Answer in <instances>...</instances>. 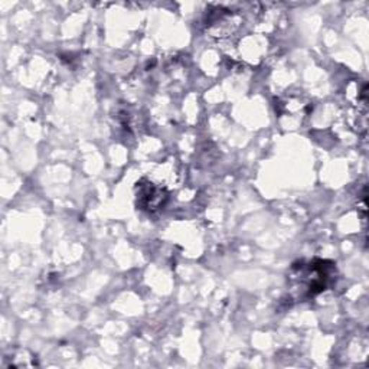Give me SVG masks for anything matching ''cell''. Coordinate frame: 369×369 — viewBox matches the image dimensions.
Listing matches in <instances>:
<instances>
[{
    "label": "cell",
    "mask_w": 369,
    "mask_h": 369,
    "mask_svg": "<svg viewBox=\"0 0 369 369\" xmlns=\"http://www.w3.org/2000/svg\"><path fill=\"white\" fill-rule=\"evenodd\" d=\"M139 184V194H137V205H140L142 209L146 211H156L163 206V199H166V194L161 189L156 188L155 184L147 183V184Z\"/></svg>",
    "instance_id": "6da1fadb"
}]
</instances>
